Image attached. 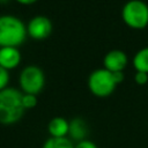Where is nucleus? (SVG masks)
<instances>
[{
    "mask_svg": "<svg viewBox=\"0 0 148 148\" xmlns=\"http://www.w3.org/2000/svg\"><path fill=\"white\" fill-rule=\"evenodd\" d=\"M117 87L113 73L103 68L95 69L88 77V88L96 97L110 96Z\"/></svg>",
    "mask_w": 148,
    "mask_h": 148,
    "instance_id": "20e7f679",
    "label": "nucleus"
},
{
    "mask_svg": "<svg viewBox=\"0 0 148 148\" xmlns=\"http://www.w3.org/2000/svg\"><path fill=\"white\" fill-rule=\"evenodd\" d=\"M134 81H135L136 84H139V86L146 84V83L148 82V73H145V72H135Z\"/></svg>",
    "mask_w": 148,
    "mask_h": 148,
    "instance_id": "2eb2a0df",
    "label": "nucleus"
},
{
    "mask_svg": "<svg viewBox=\"0 0 148 148\" xmlns=\"http://www.w3.org/2000/svg\"><path fill=\"white\" fill-rule=\"evenodd\" d=\"M128 58L126 53L121 50H111L109 51L103 59L104 68L114 73V72H124L125 67L127 66Z\"/></svg>",
    "mask_w": 148,
    "mask_h": 148,
    "instance_id": "0eeeda50",
    "label": "nucleus"
},
{
    "mask_svg": "<svg viewBox=\"0 0 148 148\" xmlns=\"http://www.w3.org/2000/svg\"><path fill=\"white\" fill-rule=\"evenodd\" d=\"M42 148H75V145L67 136L65 138H49Z\"/></svg>",
    "mask_w": 148,
    "mask_h": 148,
    "instance_id": "f8f14e48",
    "label": "nucleus"
},
{
    "mask_svg": "<svg viewBox=\"0 0 148 148\" xmlns=\"http://www.w3.org/2000/svg\"><path fill=\"white\" fill-rule=\"evenodd\" d=\"M87 134H88V127H87L86 121L82 118L76 117L69 121L68 135H69L71 140H75L77 142L82 141L86 139Z\"/></svg>",
    "mask_w": 148,
    "mask_h": 148,
    "instance_id": "9d476101",
    "label": "nucleus"
},
{
    "mask_svg": "<svg viewBox=\"0 0 148 148\" xmlns=\"http://www.w3.org/2000/svg\"><path fill=\"white\" fill-rule=\"evenodd\" d=\"M133 66L135 72L148 73V46L140 49L133 57Z\"/></svg>",
    "mask_w": 148,
    "mask_h": 148,
    "instance_id": "9b49d317",
    "label": "nucleus"
},
{
    "mask_svg": "<svg viewBox=\"0 0 148 148\" xmlns=\"http://www.w3.org/2000/svg\"><path fill=\"white\" fill-rule=\"evenodd\" d=\"M37 95H31V94H23L22 97V103L25 110L28 109H34L37 105Z\"/></svg>",
    "mask_w": 148,
    "mask_h": 148,
    "instance_id": "ddd939ff",
    "label": "nucleus"
},
{
    "mask_svg": "<svg viewBox=\"0 0 148 148\" xmlns=\"http://www.w3.org/2000/svg\"><path fill=\"white\" fill-rule=\"evenodd\" d=\"M9 83V71L0 66V91L6 89Z\"/></svg>",
    "mask_w": 148,
    "mask_h": 148,
    "instance_id": "4468645a",
    "label": "nucleus"
},
{
    "mask_svg": "<svg viewBox=\"0 0 148 148\" xmlns=\"http://www.w3.org/2000/svg\"><path fill=\"white\" fill-rule=\"evenodd\" d=\"M113 77H114V81H116L117 84L121 83L124 81V72H114Z\"/></svg>",
    "mask_w": 148,
    "mask_h": 148,
    "instance_id": "f3484780",
    "label": "nucleus"
},
{
    "mask_svg": "<svg viewBox=\"0 0 148 148\" xmlns=\"http://www.w3.org/2000/svg\"><path fill=\"white\" fill-rule=\"evenodd\" d=\"M16 2H18V3H21V5H32V3H35L37 0H15Z\"/></svg>",
    "mask_w": 148,
    "mask_h": 148,
    "instance_id": "a211bd4d",
    "label": "nucleus"
},
{
    "mask_svg": "<svg viewBox=\"0 0 148 148\" xmlns=\"http://www.w3.org/2000/svg\"><path fill=\"white\" fill-rule=\"evenodd\" d=\"M9 0H0V3H7Z\"/></svg>",
    "mask_w": 148,
    "mask_h": 148,
    "instance_id": "6ab92c4d",
    "label": "nucleus"
},
{
    "mask_svg": "<svg viewBox=\"0 0 148 148\" xmlns=\"http://www.w3.org/2000/svg\"><path fill=\"white\" fill-rule=\"evenodd\" d=\"M121 18L132 29H145L148 25V5L142 0L127 1L121 9Z\"/></svg>",
    "mask_w": 148,
    "mask_h": 148,
    "instance_id": "7ed1b4c3",
    "label": "nucleus"
},
{
    "mask_svg": "<svg viewBox=\"0 0 148 148\" xmlns=\"http://www.w3.org/2000/svg\"><path fill=\"white\" fill-rule=\"evenodd\" d=\"M52 22L49 17L44 15H37L32 17L27 24L28 35L36 40H42L47 38L52 32Z\"/></svg>",
    "mask_w": 148,
    "mask_h": 148,
    "instance_id": "423d86ee",
    "label": "nucleus"
},
{
    "mask_svg": "<svg viewBox=\"0 0 148 148\" xmlns=\"http://www.w3.org/2000/svg\"><path fill=\"white\" fill-rule=\"evenodd\" d=\"M69 131V121L62 117H54L47 125V132L52 138H65Z\"/></svg>",
    "mask_w": 148,
    "mask_h": 148,
    "instance_id": "1a4fd4ad",
    "label": "nucleus"
},
{
    "mask_svg": "<svg viewBox=\"0 0 148 148\" xmlns=\"http://www.w3.org/2000/svg\"><path fill=\"white\" fill-rule=\"evenodd\" d=\"M21 62V52L17 47H0V66L7 71L16 68Z\"/></svg>",
    "mask_w": 148,
    "mask_h": 148,
    "instance_id": "6e6552de",
    "label": "nucleus"
},
{
    "mask_svg": "<svg viewBox=\"0 0 148 148\" xmlns=\"http://www.w3.org/2000/svg\"><path fill=\"white\" fill-rule=\"evenodd\" d=\"M18 83L23 94L38 95L45 86V74L40 67L29 65L21 71Z\"/></svg>",
    "mask_w": 148,
    "mask_h": 148,
    "instance_id": "39448f33",
    "label": "nucleus"
},
{
    "mask_svg": "<svg viewBox=\"0 0 148 148\" xmlns=\"http://www.w3.org/2000/svg\"><path fill=\"white\" fill-rule=\"evenodd\" d=\"M23 92L16 88L7 87L0 91V124L13 125L24 114L25 109L22 103Z\"/></svg>",
    "mask_w": 148,
    "mask_h": 148,
    "instance_id": "f257e3e1",
    "label": "nucleus"
},
{
    "mask_svg": "<svg viewBox=\"0 0 148 148\" xmlns=\"http://www.w3.org/2000/svg\"><path fill=\"white\" fill-rule=\"evenodd\" d=\"M75 148H97V146L92 141L84 139V140L79 141L77 143H75Z\"/></svg>",
    "mask_w": 148,
    "mask_h": 148,
    "instance_id": "dca6fc26",
    "label": "nucleus"
},
{
    "mask_svg": "<svg viewBox=\"0 0 148 148\" xmlns=\"http://www.w3.org/2000/svg\"><path fill=\"white\" fill-rule=\"evenodd\" d=\"M28 31L24 22L14 15L0 16V47H18L27 38Z\"/></svg>",
    "mask_w": 148,
    "mask_h": 148,
    "instance_id": "f03ea898",
    "label": "nucleus"
}]
</instances>
